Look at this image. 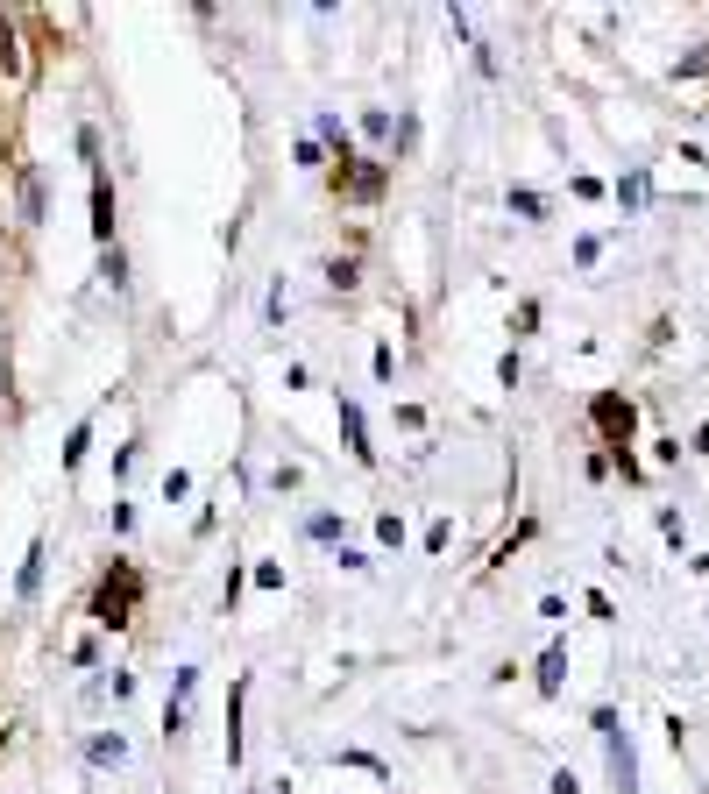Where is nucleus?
Segmentation results:
<instances>
[{
	"label": "nucleus",
	"instance_id": "1",
	"mask_svg": "<svg viewBox=\"0 0 709 794\" xmlns=\"http://www.w3.org/2000/svg\"><path fill=\"white\" fill-rule=\"evenodd\" d=\"M589 419H596V433H603V447H610V461L624 468V483H639V461H632V426H639V412H632V397L624 390H596L589 397Z\"/></svg>",
	"mask_w": 709,
	"mask_h": 794
},
{
	"label": "nucleus",
	"instance_id": "2",
	"mask_svg": "<svg viewBox=\"0 0 709 794\" xmlns=\"http://www.w3.org/2000/svg\"><path fill=\"white\" fill-rule=\"evenodd\" d=\"M135 596H142V575H135L128 561H114V575H107L100 596H93V617H100L107 631H121V624L135 617Z\"/></svg>",
	"mask_w": 709,
	"mask_h": 794
},
{
	"label": "nucleus",
	"instance_id": "3",
	"mask_svg": "<svg viewBox=\"0 0 709 794\" xmlns=\"http://www.w3.org/2000/svg\"><path fill=\"white\" fill-rule=\"evenodd\" d=\"M596 731H603V745H610V780L632 794V787H639V759H632V738L617 731V709H610V702L596 709Z\"/></svg>",
	"mask_w": 709,
	"mask_h": 794
},
{
	"label": "nucleus",
	"instance_id": "4",
	"mask_svg": "<svg viewBox=\"0 0 709 794\" xmlns=\"http://www.w3.org/2000/svg\"><path fill=\"white\" fill-rule=\"evenodd\" d=\"M192 695H199V667H178V688H171V702H164V738H185Z\"/></svg>",
	"mask_w": 709,
	"mask_h": 794
},
{
	"label": "nucleus",
	"instance_id": "5",
	"mask_svg": "<svg viewBox=\"0 0 709 794\" xmlns=\"http://www.w3.org/2000/svg\"><path fill=\"white\" fill-rule=\"evenodd\" d=\"M341 440H348V454H355L362 468H376V447H369V419H362V405H355V397H341Z\"/></svg>",
	"mask_w": 709,
	"mask_h": 794
},
{
	"label": "nucleus",
	"instance_id": "6",
	"mask_svg": "<svg viewBox=\"0 0 709 794\" xmlns=\"http://www.w3.org/2000/svg\"><path fill=\"white\" fill-rule=\"evenodd\" d=\"M561 681H568V646L554 639V646L539 653V695H561Z\"/></svg>",
	"mask_w": 709,
	"mask_h": 794
},
{
	"label": "nucleus",
	"instance_id": "7",
	"mask_svg": "<svg viewBox=\"0 0 709 794\" xmlns=\"http://www.w3.org/2000/svg\"><path fill=\"white\" fill-rule=\"evenodd\" d=\"M646 192H653V178H646V171H632V178H617V206H624V220H632V213L646 206Z\"/></svg>",
	"mask_w": 709,
	"mask_h": 794
},
{
	"label": "nucleus",
	"instance_id": "8",
	"mask_svg": "<svg viewBox=\"0 0 709 794\" xmlns=\"http://www.w3.org/2000/svg\"><path fill=\"white\" fill-rule=\"evenodd\" d=\"M312 128H320V142L341 156V164H348V156H355V142H348V128H341V114H320V121H312Z\"/></svg>",
	"mask_w": 709,
	"mask_h": 794
},
{
	"label": "nucleus",
	"instance_id": "9",
	"mask_svg": "<svg viewBox=\"0 0 709 794\" xmlns=\"http://www.w3.org/2000/svg\"><path fill=\"white\" fill-rule=\"evenodd\" d=\"M36 589H43V539L29 546V561H22V575H15V596H22V603H29Z\"/></svg>",
	"mask_w": 709,
	"mask_h": 794
},
{
	"label": "nucleus",
	"instance_id": "10",
	"mask_svg": "<svg viewBox=\"0 0 709 794\" xmlns=\"http://www.w3.org/2000/svg\"><path fill=\"white\" fill-rule=\"evenodd\" d=\"M511 213H518V220H546V199H539L532 185H511Z\"/></svg>",
	"mask_w": 709,
	"mask_h": 794
},
{
	"label": "nucleus",
	"instance_id": "11",
	"mask_svg": "<svg viewBox=\"0 0 709 794\" xmlns=\"http://www.w3.org/2000/svg\"><path fill=\"white\" fill-rule=\"evenodd\" d=\"M100 277H107L114 291H128V256H121V249H100Z\"/></svg>",
	"mask_w": 709,
	"mask_h": 794
},
{
	"label": "nucleus",
	"instance_id": "12",
	"mask_svg": "<svg viewBox=\"0 0 709 794\" xmlns=\"http://www.w3.org/2000/svg\"><path fill=\"white\" fill-rule=\"evenodd\" d=\"M86 759H93V766H121V759H128V745H121V738H93V745H86Z\"/></svg>",
	"mask_w": 709,
	"mask_h": 794
},
{
	"label": "nucleus",
	"instance_id": "13",
	"mask_svg": "<svg viewBox=\"0 0 709 794\" xmlns=\"http://www.w3.org/2000/svg\"><path fill=\"white\" fill-rule=\"evenodd\" d=\"M86 447H93V419H78V426H71V447H64V468L86 461Z\"/></svg>",
	"mask_w": 709,
	"mask_h": 794
},
{
	"label": "nucleus",
	"instance_id": "14",
	"mask_svg": "<svg viewBox=\"0 0 709 794\" xmlns=\"http://www.w3.org/2000/svg\"><path fill=\"white\" fill-rule=\"evenodd\" d=\"M376 539L398 553V546H405V518H398V511H383V518H376Z\"/></svg>",
	"mask_w": 709,
	"mask_h": 794
},
{
	"label": "nucleus",
	"instance_id": "15",
	"mask_svg": "<svg viewBox=\"0 0 709 794\" xmlns=\"http://www.w3.org/2000/svg\"><path fill=\"white\" fill-rule=\"evenodd\" d=\"M305 539H341V518H334V511H312V518H305Z\"/></svg>",
	"mask_w": 709,
	"mask_h": 794
},
{
	"label": "nucleus",
	"instance_id": "16",
	"mask_svg": "<svg viewBox=\"0 0 709 794\" xmlns=\"http://www.w3.org/2000/svg\"><path fill=\"white\" fill-rule=\"evenodd\" d=\"M596 256H603V242H596V234H582V242H575V263H582V270H596Z\"/></svg>",
	"mask_w": 709,
	"mask_h": 794
},
{
	"label": "nucleus",
	"instance_id": "17",
	"mask_svg": "<svg viewBox=\"0 0 709 794\" xmlns=\"http://www.w3.org/2000/svg\"><path fill=\"white\" fill-rule=\"evenodd\" d=\"M22 206H29V220H43V185L36 178H22Z\"/></svg>",
	"mask_w": 709,
	"mask_h": 794
},
{
	"label": "nucleus",
	"instance_id": "18",
	"mask_svg": "<svg viewBox=\"0 0 709 794\" xmlns=\"http://www.w3.org/2000/svg\"><path fill=\"white\" fill-rule=\"evenodd\" d=\"M327 284L334 291H355V263H327Z\"/></svg>",
	"mask_w": 709,
	"mask_h": 794
}]
</instances>
